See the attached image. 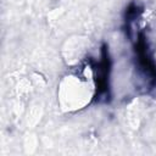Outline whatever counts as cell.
<instances>
[{
  "mask_svg": "<svg viewBox=\"0 0 156 156\" xmlns=\"http://www.w3.org/2000/svg\"><path fill=\"white\" fill-rule=\"evenodd\" d=\"M111 57L108 52V45L102 44L100 61L94 63V84H95V102H110L111 99V88H110V74H111Z\"/></svg>",
  "mask_w": 156,
  "mask_h": 156,
  "instance_id": "obj_2",
  "label": "cell"
},
{
  "mask_svg": "<svg viewBox=\"0 0 156 156\" xmlns=\"http://www.w3.org/2000/svg\"><path fill=\"white\" fill-rule=\"evenodd\" d=\"M136 28L133 29V27L126 24L127 37L132 43L134 69L143 82L144 91L150 93L156 88V60L146 29L139 28L138 24Z\"/></svg>",
  "mask_w": 156,
  "mask_h": 156,
  "instance_id": "obj_1",
  "label": "cell"
}]
</instances>
